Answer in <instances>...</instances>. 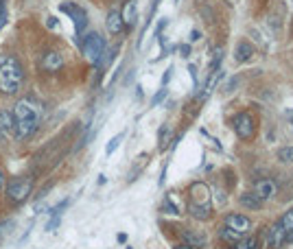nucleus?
<instances>
[{
    "instance_id": "obj_1",
    "label": "nucleus",
    "mask_w": 293,
    "mask_h": 249,
    "mask_svg": "<svg viewBox=\"0 0 293 249\" xmlns=\"http://www.w3.org/2000/svg\"><path fill=\"white\" fill-rule=\"evenodd\" d=\"M44 116V107L31 96H24L13 105L11 118H13V138L16 140H26L37 131Z\"/></svg>"
},
{
    "instance_id": "obj_2",
    "label": "nucleus",
    "mask_w": 293,
    "mask_h": 249,
    "mask_svg": "<svg viewBox=\"0 0 293 249\" xmlns=\"http://www.w3.org/2000/svg\"><path fill=\"white\" fill-rule=\"evenodd\" d=\"M24 86V68L16 55H0V92L13 96Z\"/></svg>"
},
{
    "instance_id": "obj_3",
    "label": "nucleus",
    "mask_w": 293,
    "mask_h": 249,
    "mask_svg": "<svg viewBox=\"0 0 293 249\" xmlns=\"http://www.w3.org/2000/svg\"><path fill=\"white\" fill-rule=\"evenodd\" d=\"M191 199H188V212L199 221H208L212 217V204H210V190L204 181H195L191 186Z\"/></svg>"
},
{
    "instance_id": "obj_4",
    "label": "nucleus",
    "mask_w": 293,
    "mask_h": 249,
    "mask_svg": "<svg viewBox=\"0 0 293 249\" xmlns=\"http://www.w3.org/2000/svg\"><path fill=\"white\" fill-rule=\"evenodd\" d=\"M79 44H81L83 57H86L90 64H94V66L101 64L103 53H105V40L101 37V33H97V31L86 33V35L81 37V42H79Z\"/></svg>"
},
{
    "instance_id": "obj_5",
    "label": "nucleus",
    "mask_w": 293,
    "mask_h": 249,
    "mask_svg": "<svg viewBox=\"0 0 293 249\" xmlns=\"http://www.w3.org/2000/svg\"><path fill=\"white\" fill-rule=\"evenodd\" d=\"M33 192V177L22 175V177H13L7 184V197L11 204H24Z\"/></svg>"
},
{
    "instance_id": "obj_6",
    "label": "nucleus",
    "mask_w": 293,
    "mask_h": 249,
    "mask_svg": "<svg viewBox=\"0 0 293 249\" xmlns=\"http://www.w3.org/2000/svg\"><path fill=\"white\" fill-rule=\"evenodd\" d=\"M59 9L66 13V16H70V20L74 22V33H77V42H81V37L86 35V29H88V13L83 11L79 4L74 2H61Z\"/></svg>"
},
{
    "instance_id": "obj_7",
    "label": "nucleus",
    "mask_w": 293,
    "mask_h": 249,
    "mask_svg": "<svg viewBox=\"0 0 293 249\" xmlns=\"http://www.w3.org/2000/svg\"><path fill=\"white\" fill-rule=\"evenodd\" d=\"M232 127L234 134L239 136L241 140H249L256 131V125H254V116L247 114V112H239V114L232 118Z\"/></svg>"
},
{
    "instance_id": "obj_8",
    "label": "nucleus",
    "mask_w": 293,
    "mask_h": 249,
    "mask_svg": "<svg viewBox=\"0 0 293 249\" xmlns=\"http://www.w3.org/2000/svg\"><path fill=\"white\" fill-rule=\"evenodd\" d=\"M276 192H278V186H276V181H273L271 177H265V180H258L256 184H254V195H256L261 201H269V199H273V197H276Z\"/></svg>"
},
{
    "instance_id": "obj_9",
    "label": "nucleus",
    "mask_w": 293,
    "mask_h": 249,
    "mask_svg": "<svg viewBox=\"0 0 293 249\" xmlns=\"http://www.w3.org/2000/svg\"><path fill=\"white\" fill-rule=\"evenodd\" d=\"M285 241H287V229L282 227L280 221H276V223L267 229V247L269 249H280L285 245Z\"/></svg>"
},
{
    "instance_id": "obj_10",
    "label": "nucleus",
    "mask_w": 293,
    "mask_h": 249,
    "mask_svg": "<svg viewBox=\"0 0 293 249\" xmlns=\"http://www.w3.org/2000/svg\"><path fill=\"white\" fill-rule=\"evenodd\" d=\"M223 225H228L230 229H234V232H239L241 236H243V234L249 232V227H252V221H249L247 217H243V214H228Z\"/></svg>"
},
{
    "instance_id": "obj_11",
    "label": "nucleus",
    "mask_w": 293,
    "mask_h": 249,
    "mask_svg": "<svg viewBox=\"0 0 293 249\" xmlns=\"http://www.w3.org/2000/svg\"><path fill=\"white\" fill-rule=\"evenodd\" d=\"M121 18H122V24H125L127 29H134L136 22H138V4H136V0H127L122 11H121Z\"/></svg>"
},
{
    "instance_id": "obj_12",
    "label": "nucleus",
    "mask_w": 293,
    "mask_h": 249,
    "mask_svg": "<svg viewBox=\"0 0 293 249\" xmlns=\"http://www.w3.org/2000/svg\"><path fill=\"white\" fill-rule=\"evenodd\" d=\"M42 68L46 72H57V70L64 68V57L57 53V50H49V53L42 57Z\"/></svg>"
},
{
    "instance_id": "obj_13",
    "label": "nucleus",
    "mask_w": 293,
    "mask_h": 249,
    "mask_svg": "<svg viewBox=\"0 0 293 249\" xmlns=\"http://www.w3.org/2000/svg\"><path fill=\"white\" fill-rule=\"evenodd\" d=\"M105 26H107V31H110L112 35H121V33H122L125 24H122V18H121V11H118V9H112V11L107 13Z\"/></svg>"
},
{
    "instance_id": "obj_14",
    "label": "nucleus",
    "mask_w": 293,
    "mask_h": 249,
    "mask_svg": "<svg viewBox=\"0 0 293 249\" xmlns=\"http://www.w3.org/2000/svg\"><path fill=\"white\" fill-rule=\"evenodd\" d=\"M9 136H13V118H11V112L0 110V140H7Z\"/></svg>"
},
{
    "instance_id": "obj_15",
    "label": "nucleus",
    "mask_w": 293,
    "mask_h": 249,
    "mask_svg": "<svg viewBox=\"0 0 293 249\" xmlns=\"http://www.w3.org/2000/svg\"><path fill=\"white\" fill-rule=\"evenodd\" d=\"M252 55H254V46L249 44V42H239V44H236L234 59H236L239 64L249 62V59H252Z\"/></svg>"
},
{
    "instance_id": "obj_16",
    "label": "nucleus",
    "mask_w": 293,
    "mask_h": 249,
    "mask_svg": "<svg viewBox=\"0 0 293 249\" xmlns=\"http://www.w3.org/2000/svg\"><path fill=\"white\" fill-rule=\"evenodd\" d=\"M241 205L247 210H261L265 205V201L258 199L254 192H243V195H241Z\"/></svg>"
},
{
    "instance_id": "obj_17",
    "label": "nucleus",
    "mask_w": 293,
    "mask_h": 249,
    "mask_svg": "<svg viewBox=\"0 0 293 249\" xmlns=\"http://www.w3.org/2000/svg\"><path fill=\"white\" fill-rule=\"evenodd\" d=\"M223 77V70H210V77H208L206 81V88H204V96L201 98H208L212 94V90L217 88V83H219V79Z\"/></svg>"
},
{
    "instance_id": "obj_18",
    "label": "nucleus",
    "mask_w": 293,
    "mask_h": 249,
    "mask_svg": "<svg viewBox=\"0 0 293 249\" xmlns=\"http://www.w3.org/2000/svg\"><path fill=\"white\" fill-rule=\"evenodd\" d=\"M219 238L221 241H225V243H230V245H234V243L241 241V234L234 232V229H230L228 225H221L219 227Z\"/></svg>"
},
{
    "instance_id": "obj_19",
    "label": "nucleus",
    "mask_w": 293,
    "mask_h": 249,
    "mask_svg": "<svg viewBox=\"0 0 293 249\" xmlns=\"http://www.w3.org/2000/svg\"><path fill=\"white\" fill-rule=\"evenodd\" d=\"M234 245H236L234 249H261V241L256 236H247V238H241Z\"/></svg>"
},
{
    "instance_id": "obj_20",
    "label": "nucleus",
    "mask_w": 293,
    "mask_h": 249,
    "mask_svg": "<svg viewBox=\"0 0 293 249\" xmlns=\"http://www.w3.org/2000/svg\"><path fill=\"white\" fill-rule=\"evenodd\" d=\"M184 241H186V245H191V247H204L206 245V238L204 236H197V234H193V232H184Z\"/></svg>"
},
{
    "instance_id": "obj_21",
    "label": "nucleus",
    "mask_w": 293,
    "mask_h": 249,
    "mask_svg": "<svg viewBox=\"0 0 293 249\" xmlns=\"http://www.w3.org/2000/svg\"><path fill=\"white\" fill-rule=\"evenodd\" d=\"M278 162L293 164V147H282L280 151H278Z\"/></svg>"
},
{
    "instance_id": "obj_22",
    "label": "nucleus",
    "mask_w": 293,
    "mask_h": 249,
    "mask_svg": "<svg viewBox=\"0 0 293 249\" xmlns=\"http://www.w3.org/2000/svg\"><path fill=\"white\" fill-rule=\"evenodd\" d=\"M122 138H125V134H116L114 138H112L110 142H107V147H105V156H112V153L116 151V149H118V144H121V140H122Z\"/></svg>"
},
{
    "instance_id": "obj_23",
    "label": "nucleus",
    "mask_w": 293,
    "mask_h": 249,
    "mask_svg": "<svg viewBox=\"0 0 293 249\" xmlns=\"http://www.w3.org/2000/svg\"><path fill=\"white\" fill-rule=\"evenodd\" d=\"M280 223H282V227H285V229H287V234H289V232H291V229H293V208H289V210H287V212H285V214H282V219H280Z\"/></svg>"
},
{
    "instance_id": "obj_24",
    "label": "nucleus",
    "mask_w": 293,
    "mask_h": 249,
    "mask_svg": "<svg viewBox=\"0 0 293 249\" xmlns=\"http://www.w3.org/2000/svg\"><path fill=\"white\" fill-rule=\"evenodd\" d=\"M162 210H164V212H167V214H173V217H177V214H182V212H179V208H177V205L171 201V197H167V199H164Z\"/></svg>"
},
{
    "instance_id": "obj_25",
    "label": "nucleus",
    "mask_w": 293,
    "mask_h": 249,
    "mask_svg": "<svg viewBox=\"0 0 293 249\" xmlns=\"http://www.w3.org/2000/svg\"><path fill=\"white\" fill-rule=\"evenodd\" d=\"M167 94H169V90H167V88L162 86V90H158V94H155V96L151 98V107H158L160 103H162L164 98H167Z\"/></svg>"
},
{
    "instance_id": "obj_26",
    "label": "nucleus",
    "mask_w": 293,
    "mask_h": 249,
    "mask_svg": "<svg viewBox=\"0 0 293 249\" xmlns=\"http://www.w3.org/2000/svg\"><path fill=\"white\" fill-rule=\"evenodd\" d=\"M59 225V217H50V221L46 223V232H55Z\"/></svg>"
},
{
    "instance_id": "obj_27",
    "label": "nucleus",
    "mask_w": 293,
    "mask_h": 249,
    "mask_svg": "<svg viewBox=\"0 0 293 249\" xmlns=\"http://www.w3.org/2000/svg\"><path fill=\"white\" fill-rule=\"evenodd\" d=\"M167 136H169V127H162L160 129V149L167 147Z\"/></svg>"
},
{
    "instance_id": "obj_28",
    "label": "nucleus",
    "mask_w": 293,
    "mask_h": 249,
    "mask_svg": "<svg viewBox=\"0 0 293 249\" xmlns=\"http://www.w3.org/2000/svg\"><path fill=\"white\" fill-rule=\"evenodd\" d=\"M221 57H223V55H221V50H217V53H215V59H212V64H210V70H219Z\"/></svg>"
},
{
    "instance_id": "obj_29",
    "label": "nucleus",
    "mask_w": 293,
    "mask_h": 249,
    "mask_svg": "<svg viewBox=\"0 0 293 249\" xmlns=\"http://www.w3.org/2000/svg\"><path fill=\"white\" fill-rule=\"evenodd\" d=\"M179 55H182V57H188V55H191V44H182V46H179Z\"/></svg>"
},
{
    "instance_id": "obj_30",
    "label": "nucleus",
    "mask_w": 293,
    "mask_h": 249,
    "mask_svg": "<svg viewBox=\"0 0 293 249\" xmlns=\"http://www.w3.org/2000/svg\"><path fill=\"white\" fill-rule=\"evenodd\" d=\"M199 37H201V33L197 31V29H193V31H191V37H188V42H191V44H195V42L199 40Z\"/></svg>"
},
{
    "instance_id": "obj_31",
    "label": "nucleus",
    "mask_w": 293,
    "mask_h": 249,
    "mask_svg": "<svg viewBox=\"0 0 293 249\" xmlns=\"http://www.w3.org/2000/svg\"><path fill=\"white\" fill-rule=\"evenodd\" d=\"M46 24H49V29H59V22H57V18H53V16H50L49 20H46Z\"/></svg>"
},
{
    "instance_id": "obj_32",
    "label": "nucleus",
    "mask_w": 293,
    "mask_h": 249,
    "mask_svg": "<svg viewBox=\"0 0 293 249\" xmlns=\"http://www.w3.org/2000/svg\"><path fill=\"white\" fill-rule=\"evenodd\" d=\"M188 72H191V79H193V83H195V86H197V68H195V66H188Z\"/></svg>"
},
{
    "instance_id": "obj_33",
    "label": "nucleus",
    "mask_w": 293,
    "mask_h": 249,
    "mask_svg": "<svg viewBox=\"0 0 293 249\" xmlns=\"http://www.w3.org/2000/svg\"><path fill=\"white\" fill-rule=\"evenodd\" d=\"M171 72H173V70H171V68H169V70H167V74H164V77H162V86H164V88H167V83H169V79H171Z\"/></svg>"
},
{
    "instance_id": "obj_34",
    "label": "nucleus",
    "mask_w": 293,
    "mask_h": 249,
    "mask_svg": "<svg viewBox=\"0 0 293 249\" xmlns=\"http://www.w3.org/2000/svg\"><path fill=\"white\" fill-rule=\"evenodd\" d=\"M287 120H289V125H291V129H293V107H291V110H287Z\"/></svg>"
},
{
    "instance_id": "obj_35",
    "label": "nucleus",
    "mask_w": 293,
    "mask_h": 249,
    "mask_svg": "<svg viewBox=\"0 0 293 249\" xmlns=\"http://www.w3.org/2000/svg\"><path fill=\"white\" fill-rule=\"evenodd\" d=\"M116 241L121 243V245H122V243H127V234H118V236H116Z\"/></svg>"
},
{
    "instance_id": "obj_36",
    "label": "nucleus",
    "mask_w": 293,
    "mask_h": 249,
    "mask_svg": "<svg viewBox=\"0 0 293 249\" xmlns=\"http://www.w3.org/2000/svg\"><path fill=\"white\" fill-rule=\"evenodd\" d=\"M173 249H195V247H191V245H186V243H184V245H175Z\"/></svg>"
},
{
    "instance_id": "obj_37",
    "label": "nucleus",
    "mask_w": 293,
    "mask_h": 249,
    "mask_svg": "<svg viewBox=\"0 0 293 249\" xmlns=\"http://www.w3.org/2000/svg\"><path fill=\"white\" fill-rule=\"evenodd\" d=\"M2 188H4V173L0 171V190H2Z\"/></svg>"
},
{
    "instance_id": "obj_38",
    "label": "nucleus",
    "mask_w": 293,
    "mask_h": 249,
    "mask_svg": "<svg viewBox=\"0 0 293 249\" xmlns=\"http://www.w3.org/2000/svg\"><path fill=\"white\" fill-rule=\"evenodd\" d=\"M127 249H131V247H127Z\"/></svg>"
}]
</instances>
